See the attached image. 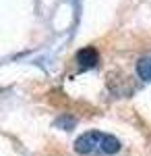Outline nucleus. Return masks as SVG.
Wrapping results in <instances>:
<instances>
[{
  "label": "nucleus",
  "mask_w": 151,
  "mask_h": 156,
  "mask_svg": "<svg viewBox=\"0 0 151 156\" xmlns=\"http://www.w3.org/2000/svg\"><path fill=\"white\" fill-rule=\"evenodd\" d=\"M75 150L79 154H116L120 150V142L110 133L89 131L75 142Z\"/></svg>",
  "instance_id": "obj_1"
},
{
  "label": "nucleus",
  "mask_w": 151,
  "mask_h": 156,
  "mask_svg": "<svg viewBox=\"0 0 151 156\" xmlns=\"http://www.w3.org/2000/svg\"><path fill=\"white\" fill-rule=\"evenodd\" d=\"M137 75L143 81H151V54L139 58V62H137Z\"/></svg>",
  "instance_id": "obj_3"
},
{
  "label": "nucleus",
  "mask_w": 151,
  "mask_h": 156,
  "mask_svg": "<svg viewBox=\"0 0 151 156\" xmlns=\"http://www.w3.org/2000/svg\"><path fill=\"white\" fill-rule=\"evenodd\" d=\"M97 60H99V56H97V50L95 48H83L79 50V54H77V62H79V67H81L83 71H87V69H91V67H95L97 65Z\"/></svg>",
  "instance_id": "obj_2"
}]
</instances>
